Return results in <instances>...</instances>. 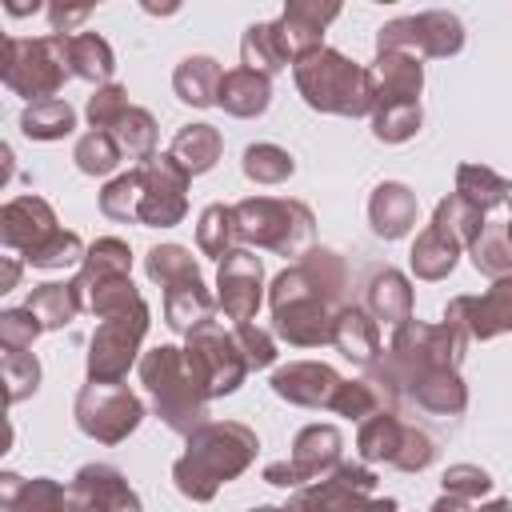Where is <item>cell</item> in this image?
Segmentation results:
<instances>
[{
    "mask_svg": "<svg viewBox=\"0 0 512 512\" xmlns=\"http://www.w3.org/2000/svg\"><path fill=\"white\" fill-rule=\"evenodd\" d=\"M468 256H472V268L480 276H488V280L512 276V244H508L504 224H484V232L472 240Z\"/></svg>",
    "mask_w": 512,
    "mask_h": 512,
    "instance_id": "obj_45",
    "label": "cell"
},
{
    "mask_svg": "<svg viewBox=\"0 0 512 512\" xmlns=\"http://www.w3.org/2000/svg\"><path fill=\"white\" fill-rule=\"evenodd\" d=\"M468 332L452 320L440 324H424V320H404L400 328H392L388 352L380 356L376 368H368V384L384 396V408L396 412V400H404V384L420 372L432 368H460L464 352H468Z\"/></svg>",
    "mask_w": 512,
    "mask_h": 512,
    "instance_id": "obj_3",
    "label": "cell"
},
{
    "mask_svg": "<svg viewBox=\"0 0 512 512\" xmlns=\"http://www.w3.org/2000/svg\"><path fill=\"white\" fill-rule=\"evenodd\" d=\"M460 244L452 236H444L436 224H424L412 240V252H408V264H412V276L416 280H444L452 276L456 260H460Z\"/></svg>",
    "mask_w": 512,
    "mask_h": 512,
    "instance_id": "obj_34",
    "label": "cell"
},
{
    "mask_svg": "<svg viewBox=\"0 0 512 512\" xmlns=\"http://www.w3.org/2000/svg\"><path fill=\"white\" fill-rule=\"evenodd\" d=\"M432 224L444 232V236H452L460 248H472V240L484 232V212H476L464 196H456V192H448L444 200H436V208H432Z\"/></svg>",
    "mask_w": 512,
    "mask_h": 512,
    "instance_id": "obj_42",
    "label": "cell"
},
{
    "mask_svg": "<svg viewBox=\"0 0 512 512\" xmlns=\"http://www.w3.org/2000/svg\"><path fill=\"white\" fill-rule=\"evenodd\" d=\"M264 304V264L252 248H236L216 264V308L236 320L248 324L256 316V308Z\"/></svg>",
    "mask_w": 512,
    "mask_h": 512,
    "instance_id": "obj_16",
    "label": "cell"
},
{
    "mask_svg": "<svg viewBox=\"0 0 512 512\" xmlns=\"http://www.w3.org/2000/svg\"><path fill=\"white\" fill-rule=\"evenodd\" d=\"M404 400H412L416 408L432 412V416H460L468 408V384L460 380V368H432L420 372L404 384L400 392Z\"/></svg>",
    "mask_w": 512,
    "mask_h": 512,
    "instance_id": "obj_24",
    "label": "cell"
},
{
    "mask_svg": "<svg viewBox=\"0 0 512 512\" xmlns=\"http://www.w3.org/2000/svg\"><path fill=\"white\" fill-rule=\"evenodd\" d=\"M332 348L364 372L376 368L384 348H380V324L372 320V312L360 308V304H344L332 320Z\"/></svg>",
    "mask_w": 512,
    "mask_h": 512,
    "instance_id": "obj_22",
    "label": "cell"
},
{
    "mask_svg": "<svg viewBox=\"0 0 512 512\" xmlns=\"http://www.w3.org/2000/svg\"><path fill=\"white\" fill-rule=\"evenodd\" d=\"M240 168H244V176H248L252 184H284V180L296 172V160H292L288 148L260 140V144H248V148H244Z\"/></svg>",
    "mask_w": 512,
    "mask_h": 512,
    "instance_id": "obj_46",
    "label": "cell"
},
{
    "mask_svg": "<svg viewBox=\"0 0 512 512\" xmlns=\"http://www.w3.org/2000/svg\"><path fill=\"white\" fill-rule=\"evenodd\" d=\"M416 216H420V204H416V192L400 180H380L368 196V224L380 240H404L412 228H416Z\"/></svg>",
    "mask_w": 512,
    "mask_h": 512,
    "instance_id": "obj_23",
    "label": "cell"
},
{
    "mask_svg": "<svg viewBox=\"0 0 512 512\" xmlns=\"http://www.w3.org/2000/svg\"><path fill=\"white\" fill-rule=\"evenodd\" d=\"M184 440L188 444L172 464V484L192 504H208L228 480L244 476L260 452V436L240 420H208Z\"/></svg>",
    "mask_w": 512,
    "mask_h": 512,
    "instance_id": "obj_2",
    "label": "cell"
},
{
    "mask_svg": "<svg viewBox=\"0 0 512 512\" xmlns=\"http://www.w3.org/2000/svg\"><path fill=\"white\" fill-rule=\"evenodd\" d=\"M60 232L56 224V212L44 196H12L4 208H0V240L8 252H20L24 260L32 252H40L52 236Z\"/></svg>",
    "mask_w": 512,
    "mask_h": 512,
    "instance_id": "obj_19",
    "label": "cell"
},
{
    "mask_svg": "<svg viewBox=\"0 0 512 512\" xmlns=\"http://www.w3.org/2000/svg\"><path fill=\"white\" fill-rule=\"evenodd\" d=\"M0 80L24 96L28 104L36 100H52L64 80H72L68 68V52H64V36L48 32V36H4L0 44Z\"/></svg>",
    "mask_w": 512,
    "mask_h": 512,
    "instance_id": "obj_7",
    "label": "cell"
},
{
    "mask_svg": "<svg viewBox=\"0 0 512 512\" xmlns=\"http://www.w3.org/2000/svg\"><path fill=\"white\" fill-rule=\"evenodd\" d=\"M268 104H272V76L252 72V68H228L224 72L216 108H224L236 120H252V116H264Z\"/></svg>",
    "mask_w": 512,
    "mask_h": 512,
    "instance_id": "obj_27",
    "label": "cell"
},
{
    "mask_svg": "<svg viewBox=\"0 0 512 512\" xmlns=\"http://www.w3.org/2000/svg\"><path fill=\"white\" fill-rule=\"evenodd\" d=\"M340 460H344V432L336 424H304L292 440V456L264 464V480L296 492V488L328 476Z\"/></svg>",
    "mask_w": 512,
    "mask_h": 512,
    "instance_id": "obj_13",
    "label": "cell"
},
{
    "mask_svg": "<svg viewBox=\"0 0 512 512\" xmlns=\"http://www.w3.org/2000/svg\"><path fill=\"white\" fill-rule=\"evenodd\" d=\"M364 512H400V504H396L392 496H384V500H368Z\"/></svg>",
    "mask_w": 512,
    "mask_h": 512,
    "instance_id": "obj_58",
    "label": "cell"
},
{
    "mask_svg": "<svg viewBox=\"0 0 512 512\" xmlns=\"http://www.w3.org/2000/svg\"><path fill=\"white\" fill-rule=\"evenodd\" d=\"M4 8H8L12 16H28V12H36L40 4H4Z\"/></svg>",
    "mask_w": 512,
    "mask_h": 512,
    "instance_id": "obj_60",
    "label": "cell"
},
{
    "mask_svg": "<svg viewBox=\"0 0 512 512\" xmlns=\"http://www.w3.org/2000/svg\"><path fill=\"white\" fill-rule=\"evenodd\" d=\"M292 80H296L300 100L312 112L356 120V116H372V108H376L372 68L348 60L344 52H336L328 44L308 52V56H300L292 64Z\"/></svg>",
    "mask_w": 512,
    "mask_h": 512,
    "instance_id": "obj_4",
    "label": "cell"
},
{
    "mask_svg": "<svg viewBox=\"0 0 512 512\" xmlns=\"http://www.w3.org/2000/svg\"><path fill=\"white\" fill-rule=\"evenodd\" d=\"M288 64H296V56L288 48V36H284L280 20H260V24L244 28V36H240V68L276 76Z\"/></svg>",
    "mask_w": 512,
    "mask_h": 512,
    "instance_id": "obj_26",
    "label": "cell"
},
{
    "mask_svg": "<svg viewBox=\"0 0 512 512\" xmlns=\"http://www.w3.org/2000/svg\"><path fill=\"white\" fill-rule=\"evenodd\" d=\"M492 476L480 468V464H448L444 476H440V488L448 496H460V500H480L492 492Z\"/></svg>",
    "mask_w": 512,
    "mask_h": 512,
    "instance_id": "obj_53",
    "label": "cell"
},
{
    "mask_svg": "<svg viewBox=\"0 0 512 512\" xmlns=\"http://www.w3.org/2000/svg\"><path fill=\"white\" fill-rule=\"evenodd\" d=\"M504 232H508V244H512V200H508V220H504Z\"/></svg>",
    "mask_w": 512,
    "mask_h": 512,
    "instance_id": "obj_62",
    "label": "cell"
},
{
    "mask_svg": "<svg viewBox=\"0 0 512 512\" xmlns=\"http://www.w3.org/2000/svg\"><path fill=\"white\" fill-rule=\"evenodd\" d=\"M184 364L192 372V380L200 384V392L208 400L232 396L244 380H248V360L236 344L232 332H224L216 320H204L200 328H192L184 336Z\"/></svg>",
    "mask_w": 512,
    "mask_h": 512,
    "instance_id": "obj_9",
    "label": "cell"
},
{
    "mask_svg": "<svg viewBox=\"0 0 512 512\" xmlns=\"http://www.w3.org/2000/svg\"><path fill=\"white\" fill-rule=\"evenodd\" d=\"M428 512H472V500H460V496L440 492V496L432 500V508H428Z\"/></svg>",
    "mask_w": 512,
    "mask_h": 512,
    "instance_id": "obj_56",
    "label": "cell"
},
{
    "mask_svg": "<svg viewBox=\"0 0 512 512\" xmlns=\"http://www.w3.org/2000/svg\"><path fill=\"white\" fill-rule=\"evenodd\" d=\"M444 320L460 324L468 340H496L512 332V276L492 280V288L480 296H452L444 304Z\"/></svg>",
    "mask_w": 512,
    "mask_h": 512,
    "instance_id": "obj_18",
    "label": "cell"
},
{
    "mask_svg": "<svg viewBox=\"0 0 512 512\" xmlns=\"http://www.w3.org/2000/svg\"><path fill=\"white\" fill-rule=\"evenodd\" d=\"M148 324H152V308L148 300H136L132 308L124 312H112L96 324V332L88 336V380H100V384H124L128 368L144 356L140 344L148 336Z\"/></svg>",
    "mask_w": 512,
    "mask_h": 512,
    "instance_id": "obj_8",
    "label": "cell"
},
{
    "mask_svg": "<svg viewBox=\"0 0 512 512\" xmlns=\"http://www.w3.org/2000/svg\"><path fill=\"white\" fill-rule=\"evenodd\" d=\"M212 316H216V296L208 292L204 276L164 288V324H168L172 332L188 336L192 328H200V324L212 320Z\"/></svg>",
    "mask_w": 512,
    "mask_h": 512,
    "instance_id": "obj_29",
    "label": "cell"
},
{
    "mask_svg": "<svg viewBox=\"0 0 512 512\" xmlns=\"http://www.w3.org/2000/svg\"><path fill=\"white\" fill-rule=\"evenodd\" d=\"M272 392L296 408H328L332 412V400L344 384V376L324 364V360H288L272 372Z\"/></svg>",
    "mask_w": 512,
    "mask_h": 512,
    "instance_id": "obj_20",
    "label": "cell"
},
{
    "mask_svg": "<svg viewBox=\"0 0 512 512\" xmlns=\"http://www.w3.org/2000/svg\"><path fill=\"white\" fill-rule=\"evenodd\" d=\"M456 196H464L476 212H492V208H504L512 200V184L488 168V164H460L456 168Z\"/></svg>",
    "mask_w": 512,
    "mask_h": 512,
    "instance_id": "obj_36",
    "label": "cell"
},
{
    "mask_svg": "<svg viewBox=\"0 0 512 512\" xmlns=\"http://www.w3.org/2000/svg\"><path fill=\"white\" fill-rule=\"evenodd\" d=\"M20 284V260L16 256H4V276H0V292H12Z\"/></svg>",
    "mask_w": 512,
    "mask_h": 512,
    "instance_id": "obj_57",
    "label": "cell"
},
{
    "mask_svg": "<svg viewBox=\"0 0 512 512\" xmlns=\"http://www.w3.org/2000/svg\"><path fill=\"white\" fill-rule=\"evenodd\" d=\"M220 80H224V68L212 60V56H184L172 72V92L176 100L192 104V108H212L216 96H220Z\"/></svg>",
    "mask_w": 512,
    "mask_h": 512,
    "instance_id": "obj_33",
    "label": "cell"
},
{
    "mask_svg": "<svg viewBox=\"0 0 512 512\" xmlns=\"http://www.w3.org/2000/svg\"><path fill=\"white\" fill-rule=\"evenodd\" d=\"M372 488H376V472L364 460H340L328 476L296 488L288 512H364Z\"/></svg>",
    "mask_w": 512,
    "mask_h": 512,
    "instance_id": "obj_14",
    "label": "cell"
},
{
    "mask_svg": "<svg viewBox=\"0 0 512 512\" xmlns=\"http://www.w3.org/2000/svg\"><path fill=\"white\" fill-rule=\"evenodd\" d=\"M116 276H132V248L120 236H100V240L88 244L84 260H80V272L72 276V288L84 292V288L116 280Z\"/></svg>",
    "mask_w": 512,
    "mask_h": 512,
    "instance_id": "obj_32",
    "label": "cell"
},
{
    "mask_svg": "<svg viewBox=\"0 0 512 512\" xmlns=\"http://www.w3.org/2000/svg\"><path fill=\"white\" fill-rule=\"evenodd\" d=\"M24 308L44 324V332L72 324V320L84 312V304H80V296H76L72 280H64V284H56V280L36 284V288L28 292V304H24Z\"/></svg>",
    "mask_w": 512,
    "mask_h": 512,
    "instance_id": "obj_39",
    "label": "cell"
},
{
    "mask_svg": "<svg viewBox=\"0 0 512 512\" xmlns=\"http://www.w3.org/2000/svg\"><path fill=\"white\" fill-rule=\"evenodd\" d=\"M64 52H68V68L72 80H88V84H112L116 72V52L100 32H72L64 36Z\"/></svg>",
    "mask_w": 512,
    "mask_h": 512,
    "instance_id": "obj_30",
    "label": "cell"
},
{
    "mask_svg": "<svg viewBox=\"0 0 512 512\" xmlns=\"http://www.w3.org/2000/svg\"><path fill=\"white\" fill-rule=\"evenodd\" d=\"M340 16V4H320V0H288L284 12H280V28L288 36V48L292 56H308L316 48H324V28Z\"/></svg>",
    "mask_w": 512,
    "mask_h": 512,
    "instance_id": "obj_25",
    "label": "cell"
},
{
    "mask_svg": "<svg viewBox=\"0 0 512 512\" xmlns=\"http://www.w3.org/2000/svg\"><path fill=\"white\" fill-rule=\"evenodd\" d=\"M72 128H76V108H72L64 96L24 104V112H20V132H24L28 140H44V144H52V140L72 136Z\"/></svg>",
    "mask_w": 512,
    "mask_h": 512,
    "instance_id": "obj_38",
    "label": "cell"
},
{
    "mask_svg": "<svg viewBox=\"0 0 512 512\" xmlns=\"http://www.w3.org/2000/svg\"><path fill=\"white\" fill-rule=\"evenodd\" d=\"M144 276L160 288H172L184 280H200V264H196L192 248H184V244H156L144 256Z\"/></svg>",
    "mask_w": 512,
    "mask_h": 512,
    "instance_id": "obj_41",
    "label": "cell"
},
{
    "mask_svg": "<svg viewBox=\"0 0 512 512\" xmlns=\"http://www.w3.org/2000/svg\"><path fill=\"white\" fill-rule=\"evenodd\" d=\"M356 452L364 464H392L400 472H424L436 460V444L416 424H404L392 408L372 412L356 428Z\"/></svg>",
    "mask_w": 512,
    "mask_h": 512,
    "instance_id": "obj_10",
    "label": "cell"
},
{
    "mask_svg": "<svg viewBox=\"0 0 512 512\" xmlns=\"http://www.w3.org/2000/svg\"><path fill=\"white\" fill-rule=\"evenodd\" d=\"M40 332H44V324L28 308H4L0 312V348L4 352H28Z\"/></svg>",
    "mask_w": 512,
    "mask_h": 512,
    "instance_id": "obj_52",
    "label": "cell"
},
{
    "mask_svg": "<svg viewBox=\"0 0 512 512\" xmlns=\"http://www.w3.org/2000/svg\"><path fill=\"white\" fill-rule=\"evenodd\" d=\"M372 88H376V108L420 104V92H424V64H420V56H412V52H376V60H372Z\"/></svg>",
    "mask_w": 512,
    "mask_h": 512,
    "instance_id": "obj_21",
    "label": "cell"
},
{
    "mask_svg": "<svg viewBox=\"0 0 512 512\" xmlns=\"http://www.w3.org/2000/svg\"><path fill=\"white\" fill-rule=\"evenodd\" d=\"M72 160H76V168H80L84 176H112V172L124 164V152H120V144H116L112 132L88 128V132L76 140Z\"/></svg>",
    "mask_w": 512,
    "mask_h": 512,
    "instance_id": "obj_44",
    "label": "cell"
},
{
    "mask_svg": "<svg viewBox=\"0 0 512 512\" xmlns=\"http://www.w3.org/2000/svg\"><path fill=\"white\" fill-rule=\"evenodd\" d=\"M112 136H116L124 160L148 164V160L156 156V116H152L148 108H140V104H132V108L124 112V120L112 128Z\"/></svg>",
    "mask_w": 512,
    "mask_h": 512,
    "instance_id": "obj_43",
    "label": "cell"
},
{
    "mask_svg": "<svg viewBox=\"0 0 512 512\" xmlns=\"http://www.w3.org/2000/svg\"><path fill=\"white\" fill-rule=\"evenodd\" d=\"M168 152H172V160H176L188 176H204V172H212L216 160L224 156V136H220L212 124H204V120H200V124H184V128H176Z\"/></svg>",
    "mask_w": 512,
    "mask_h": 512,
    "instance_id": "obj_31",
    "label": "cell"
},
{
    "mask_svg": "<svg viewBox=\"0 0 512 512\" xmlns=\"http://www.w3.org/2000/svg\"><path fill=\"white\" fill-rule=\"evenodd\" d=\"M84 252H88V244L76 236V232H56L40 252H32L24 264H32V268H44V272H52V268H68V264H80L84 260Z\"/></svg>",
    "mask_w": 512,
    "mask_h": 512,
    "instance_id": "obj_51",
    "label": "cell"
},
{
    "mask_svg": "<svg viewBox=\"0 0 512 512\" xmlns=\"http://www.w3.org/2000/svg\"><path fill=\"white\" fill-rule=\"evenodd\" d=\"M140 200H144V168L140 164H132L128 172L112 176L100 188V212L108 220H120V224L140 220Z\"/></svg>",
    "mask_w": 512,
    "mask_h": 512,
    "instance_id": "obj_40",
    "label": "cell"
},
{
    "mask_svg": "<svg viewBox=\"0 0 512 512\" xmlns=\"http://www.w3.org/2000/svg\"><path fill=\"white\" fill-rule=\"evenodd\" d=\"M64 496L68 488L52 476H16V472H0V508L4 512H64Z\"/></svg>",
    "mask_w": 512,
    "mask_h": 512,
    "instance_id": "obj_28",
    "label": "cell"
},
{
    "mask_svg": "<svg viewBox=\"0 0 512 512\" xmlns=\"http://www.w3.org/2000/svg\"><path fill=\"white\" fill-rule=\"evenodd\" d=\"M64 512H144V504L120 468L84 464L68 484Z\"/></svg>",
    "mask_w": 512,
    "mask_h": 512,
    "instance_id": "obj_17",
    "label": "cell"
},
{
    "mask_svg": "<svg viewBox=\"0 0 512 512\" xmlns=\"http://www.w3.org/2000/svg\"><path fill=\"white\" fill-rule=\"evenodd\" d=\"M412 304H416V296H412V284H408L404 272L384 268V272L372 276V284H368V312H372L376 324L384 320V324L400 328L404 320H412Z\"/></svg>",
    "mask_w": 512,
    "mask_h": 512,
    "instance_id": "obj_35",
    "label": "cell"
},
{
    "mask_svg": "<svg viewBox=\"0 0 512 512\" xmlns=\"http://www.w3.org/2000/svg\"><path fill=\"white\" fill-rule=\"evenodd\" d=\"M464 48V24L456 12L428 8L412 16H396L376 28V52H412L428 60H448Z\"/></svg>",
    "mask_w": 512,
    "mask_h": 512,
    "instance_id": "obj_12",
    "label": "cell"
},
{
    "mask_svg": "<svg viewBox=\"0 0 512 512\" xmlns=\"http://www.w3.org/2000/svg\"><path fill=\"white\" fill-rule=\"evenodd\" d=\"M348 304V268L332 248H308L268 284L272 332L292 348L332 344V320Z\"/></svg>",
    "mask_w": 512,
    "mask_h": 512,
    "instance_id": "obj_1",
    "label": "cell"
},
{
    "mask_svg": "<svg viewBox=\"0 0 512 512\" xmlns=\"http://www.w3.org/2000/svg\"><path fill=\"white\" fill-rule=\"evenodd\" d=\"M132 104H128V88L124 84H100L92 96H88V104H84V116H88V124L92 128H100V132H112L120 120H124V112H128Z\"/></svg>",
    "mask_w": 512,
    "mask_h": 512,
    "instance_id": "obj_48",
    "label": "cell"
},
{
    "mask_svg": "<svg viewBox=\"0 0 512 512\" xmlns=\"http://www.w3.org/2000/svg\"><path fill=\"white\" fill-rule=\"evenodd\" d=\"M236 224L244 248H264L276 256H304L316 236L312 208L284 196H244L236 204Z\"/></svg>",
    "mask_w": 512,
    "mask_h": 512,
    "instance_id": "obj_6",
    "label": "cell"
},
{
    "mask_svg": "<svg viewBox=\"0 0 512 512\" xmlns=\"http://www.w3.org/2000/svg\"><path fill=\"white\" fill-rule=\"evenodd\" d=\"M424 124V108L420 104H392V108H376L372 112V136L380 144H404L420 132Z\"/></svg>",
    "mask_w": 512,
    "mask_h": 512,
    "instance_id": "obj_47",
    "label": "cell"
},
{
    "mask_svg": "<svg viewBox=\"0 0 512 512\" xmlns=\"http://www.w3.org/2000/svg\"><path fill=\"white\" fill-rule=\"evenodd\" d=\"M140 168H144L140 224L144 228H176L188 216V184H192V176L172 160V152H160Z\"/></svg>",
    "mask_w": 512,
    "mask_h": 512,
    "instance_id": "obj_15",
    "label": "cell"
},
{
    "mask_svg": "<svg viewBox=\"0 0 512 512\" xmlns=\"http://www.w3.org/2000/svg\"><path fill=\"white\" fill-rule=\"evenodd\" d=\"M384 408V396L368 384V380H344L340 384V392H336V400H332V412L336 416H348V420H368L372 412H380Z\"/></svg>",
    "mask_w": 512,
    "mask_h": 512,
    "instance_id": "obj_49",
    "label": "cell"
},
{
    "mask_svg": "<svg viewBox=\"0 0 512 512\" xmlns=\"http://www.w3.org/2000/svg\"><path fill=\"white\" fill-rule=\"evenodd\" d=\"M248 512H288V508H276V504H256V508H248Z\"/></svg>",
    "mask_w": 512,
    "mask_h": 512,
    "instance_id": "obj_61",
    "label": "cell"
},
{
    "mask_svg": "<svg viewBox=\"0 0 512 512\" xmlns=\"http://www.w3.org/2000/svg\"><path fill=\"white\" fill-rule=\"evenodd\" d=\"M72 420L76 428L96 440V444H120L128 440L140 420H144V400L128 388V384H100V380H88L80 392H76V404H72Z\"/></svg>",
    "mask_w": 512,
    "mask_h": 512,
    "instance_id": "obj_11",
    "label": "cell"
},
{
    "mask_svg": "<svg viewBox=\"0 0 512 512\" xmlns=\"http://www.w3.org/2000/svg\"><path fill=\"white\" fill-rule=\"evenodd\" d=\"M196 248L204 256H212L216 264L228 252L244 248L240 244V224H236V204H208L200 212V220H196Z\"/></svg>",
    "mask_w": 512,
    "mask_h": 512,
    "instance_id": "obj_37",
    "label": "cell"
},
{
    "mask_svg": "<svg viewBox=\"0 0 512 512\" xmlns=\"http://www.w3.org/2000/svg\"><path fill=\"white\" fill-rule=\"evenodd\" d=\"M140 384L152 396V412L160 424L176 436H192L200 424H208V396L192 380L184 364V348L176 344H156L140 356Z\"/></svg>",
    "mask_w": 512,
    "mask_h": 512,
    "instance_id": "obj_5",
    "label": "cell"
},
{
    "mask_svg": "<svg viewBox=\"0 0 512 512\" xmlns=\"http://www.w3.org/2000/svg\"><path fill=\"white\" fill-rule=\"evenodd\" d=\"M232 336H236V344H240L248 368H272V364H276V340H272L264 328H256L252 320H248V324H236Z\"/></svg>",
    "mask_w": 512,
    "mask_h": 512,
    "instance_id": "obj_54",
    "label": "cell"
},
{
    "mask_svg": "<svg viewBox=\"0 0 512 512\" xmlns=\"http://www.w3.org/2000/svg\"><path fill=\"white\" fill-rule=\"evenodd\" d=\"M472 512H512V500L496 496V500H488V504H480V508H472Z\"/></svg>",
    "mask_w": 512,
    "mask_h": 512,
    "instance_id": "obj_59",
    "label": "cell"
},
{
    "mask_svg": "<svg viewBox=\"0 0 512 512\" xmlns=\"http://www.w3.org/2000/svg\"><path fill=\"white\" fill-rule=\"evenodd\" d=\"M4 384H8V400L12 404L36 396V388H40V360L32 352H4Z\"/></svg>",
    "mask_w": 512,
    "mask_h": 512,
    "instance_id": "obj_50",
    "label": "cell"
},
{
    "mask_svg": "<svg viewBox=\"0 0 512 512\" xmlns=\"http://www.w3.org/2000/svg\"><path fill=\"white\" fill-rule=\"evenodd\" d=\"M92 16V4H80V8H64V4H52L48 8V24L56 36H72L76 24H84Z\"/></svg>",
    "mask_w": 512,
    "mask_h": 512,
    "instance_id": "obj_55",
    "label": "cell"
}]
</instances>
